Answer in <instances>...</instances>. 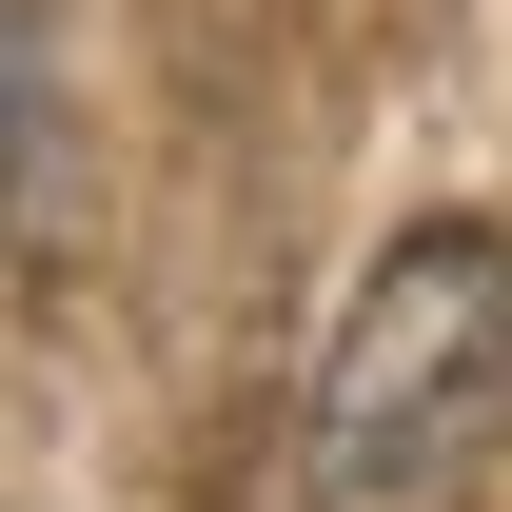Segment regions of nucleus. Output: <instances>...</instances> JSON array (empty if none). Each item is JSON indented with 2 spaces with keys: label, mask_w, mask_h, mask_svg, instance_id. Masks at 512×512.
<instances>
[{
  "label": "nucleus",
  "mask_w": 512,
  "mask_h": 512,
  "mask_svg": "<svg viewBox=\"0 0 512 512\" xmlns=\"http://www.w3.org/2000/svg\"><path fill=\"white\" fill-rule=\"evenodd\" d=\"M493 453H512V237L493 217H414L316 355L296 493L316 512H473Z\"/></svg>",
  "instance_id": "obj_1"
},
{
  "label": "nucleus",
  "mask_w": 512,
  "mask_h": 512,
  "mask_svg": "<svg viewBox=\"0 0 512 512\" xmlns=\"http://www.w3.org/2000/svg\"><path fill=\"white\" fill-rule=\"evenodd\" d=\"M20 256H79V119H60V20L20 0Z\"/></svg>",
  "instance_id": "obj_2"
}]
</instances>
